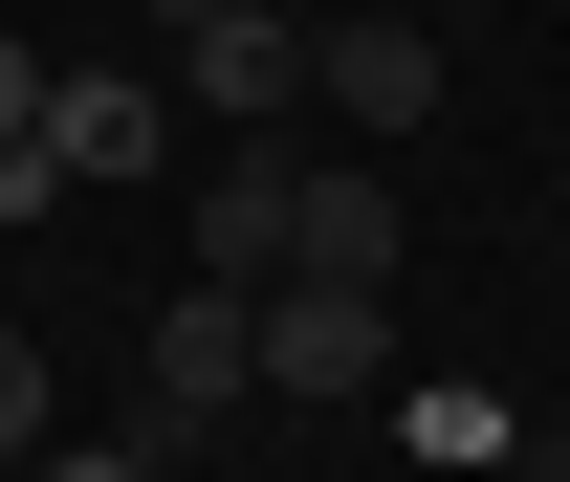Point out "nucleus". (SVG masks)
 I'll list each match as a JSON object with an SVG mask.
<instances>
[{
    "mask_svg": "<svg viewBox=\"0 0 570 482\" xmlns=\"http://www.w3.org/2000/svg\"><path fill=\"white\" fill-rule=\"evenodd\" d=\"M373 373H395V285L285 264V285H264V395H373Z\"/></svg>",
    "mask_w": 570,
    "mask_h": 482,
    "instance_id": "obj_1",
    "label": "nucleus"
},
{
    "mask_svg": "<svg viewBox=\"0 0 570 482\" xmlns=\"http://www.w3.org/2000/svg\"><path fill=\"white\" fill-rule=\"evenodd\" d=\"M219 395H264V285H176L154 307V439L219 416Z\"/></svg>",
    "mask_w": 570,
    "mask_h": 482,
    "instance_id": "obj_2",
    "label": "nucleus"
},
{
    "mask_svg": "<svg viewBox=\"0 0 570 482\" xmlns=\"http://www.w3.org/2000/svg\"><path fill=\"white\" fill-rule=\"evenodd\" d=\"M307 88H330L352 132H439V22H395V0H352V22L307 45Z\"/></svg>",
    "mask_w": 570,
    "mask_h": 482,
    "instance_id": "obj_3",
    "label": "nucleus"
},
{
    "mask_svg": "<svg viewBox=\"0 0 570 482\" xmlns=\"http://www.w3.org/2000/svg\"><path fill=\"white\" fill-rule=\"evenodd\" d=\"M307 45H330V22H285V0H219L176 67H198V110H219V132H264L285 88H307Z\"/></svg>",
    "mask_w": 570,
    "mask_h": 482,
    "instance_id": "obj_4",
    "label": "nucleus"
},
{
    "mask_svg": "<svg viewBox=\"0 0 570 482\" xmlns=\"http://www.w3.org/2000/svg\"><path fill=\"white\" fill-rule=\"evenodd\" d=\"M285 264H307V176H264V154L198 176V285H285Z\"/></svg>",
    "mask_w": 570,
    "mask_h": 482,
    "instance_id": "obj_5",
    "label": "nucleus"
},
{
    "mask_svg": "<svg viewBox=\"0 0 570 482\" xmlns=\"http://www.w3.org/2000/svg\"><path fill=\"white\" fill-rule=\"evenodd\" d=\"M395 242H417L395 176H307V264H330V285H395Z\"/></svg>",
    "mask_w": 570,
    "mask_h": 482,
    "instance_id": "obj_6",
    "label": "nucleus"
},
{
    "mask_svg": "<svg viewBox=\"0 0 570 482\" xmlns=\"http://www.w3.org/2000/svg\"><path fill=\"white\" fill-rule=\"evenodd\" d=\"M45 154H67V176H132V154H154V88H110V67L45 88Z\"/></svg>",
    "mask_w": 570,
    "mask_h": 482,
    "instance_id": "obj_7",
    "label": "nucleus"
},
{
    "mask_svg": "<svg viewBox=\"0 0 570 482\" xmlns=\"http://www.w3.org/2000/svg\"><path fill=\"white\" fill-rule=\"evenodd\" d=\"M0 461H45V351L0 329Z\"/></svg>",
    "mask_w": 570,
    "mask_h": 482,
    "instance_id": "obj_8",
    "label": "nucleus"
},
{
    "mask_svg": "<svg viewBox=\"0 0 570 482\" xmlns=\"http://www.w3.org/2000/svg\"><path fill=\"white\" fill-rule=\"evenodd\" d=\"M22 482H154V461H132V439H67V461H22Z\"/></svg>",
    "mask_w": 570,
    "mask_h": 482,
    "instance_id": "obj_9",
    "label": "nucleus"
},
{
    "mask_svg": "<svg viewBox=\"0 0 570 482\" xmlns=\"http://www.w3.org/2000/svg\"><path fill=\"white\" fill-rule=\"evenodd\" d=\"M0 132H45V67H22V22H0Z\"/></svg>",
    "mask_w": 570,
    "mask_h": 482,
    "instance_id": "obj_10",
    "label": "nucleus"
},
{
    "mask_svg": "<svg viewBox=\"0 0 570 482\" xmlns=\"http://www.w3.org/2000/svg\"><path fill=\"white\" fill-rule=\"evenodd\" d=\"M154 22H176V45H198V22H219V0H154Z\"/></svg>",
    "mask_w": 570,
    "mask_h": 482,
    "instance_id": "obj_11",
    "label": "nucleus"
}]
</instances>
